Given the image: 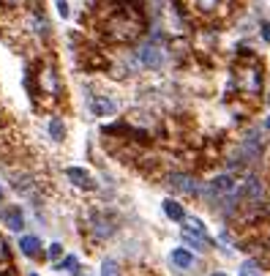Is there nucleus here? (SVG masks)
I'll return each instance as SVG.
<instances>
[{
    "mask_svg": "<svg viewBox=\"0 0 270 276\" xmlns=\"http://www.w3.org/2000/svg\"><path fill=\"white\" fill-rule=\"evenodd\" d=\"M3 219H6V224L11 230H22L25 227V219H22V213H19V208H6V211H3Z\"/></svg>",
    "mask_w": 270,
    "mask_h": 276,
    "instance_id": "9",
    "label": "nucleus"
},
{
    "mask_svg": "<svg viewBox=\"0 0 270 276\" xmlns=\"http://www.w3.org/2000/svg\"><path fill=\"white\" fill-rule=\"evenodd\" d=\"M265 126H268V129H270V118H268V120H265Z\"/></svg>",
    "mask_w": 270,
    "mask_h": 276,
    "instance_id": "23",
    "label": "nucleus"
},
{
    "mask_svg": "<svg viewBox=\"0 0 270 276\" xmlns=\"http://www.w3.org/2000/svg\"><path fill=\"white\" fill-rule=\"evenodd\" d=\"M19 249H22L28 257H35L38 249H41V243H38V238H33V235H25L22 241H19Z\"/></svg>",
    "mask_w": 270,
    "mask_h": 276,
    "instance_id": "11",
    "label": "nucleus"
},
{
    "mask_svg": "<svg viewBox=\"0 0 270 276\" xmlns=\"http://www.w3.org/2000/svg\"><path fill=\"white\" fill-rule=\"evenodd\" d=\"M58 14H60V17H68V6H66V0H58Z\"/></svg>",
    "mask_w": 270,
    "mask_h": 276,
    "instance_id": "19",
    "label": "nucleus"
},
{
    "mask_svg": "<svg viewBox=\"0 0 270 276\" xmlns=\"http://www.w3.org/2000/svg\"><path fill=\"white\" fill-rule=\"evenodd\" d=\"M101 33L106 36V41L112 44H129L134 41L136 36L145 28L142 11L136 8L134 0H109L101 8Z\"/></svg>",
    "mask_w": 270,
    "mask_h": 276,
    "instance_id": "1",
    "label": "nucleus"
},
{
    "mask_svg": "<svg viewBox=\"0 0 270 276\" xmlns=\"http://www.w3.org/2000/svg\"><path fill=\"white\" fill-rule=\"evenodd\" d=\"M49 134H52V140H63L66 129H63V123H60L58 118H52V123H49Z\"/></svg>",
    "mask_w": 270,
    "mask_h": 276,
    "instance_id": "15",
    "label": "nucleus"
},
{
    "mask_svg": "<svg viewBox=\"0 0 270 276\" xmlns=\"http://www.w3.org/2000/svg\"><path fill=\"white\" fill-rule=\"evenodd\" d=\"M38 79H41V85L49 90V93H58V77H55L52 66H44L41 74H38Z\"/></svg>",
    "mask_w": 270,
    "mask_h": 276,
    "instance_id": "7",
    "label": "nucleus"
},
{
    "mask_svg": "<svg viewBox=\"0 0 270 276\" xmlns=\"http://www.w3.org/2000/svg\"><path fill=\"white\" fill-rule=\"evenodd\" d=\"M183 222H186V230H183V233L194 235V238H202V241L207 238V233H205V227H202L200 219H183Z\"/></svg>",
    "mask_w": 270,
    "mask_h": 276,
    "instance_id": "10",
    "label": "nucleus"
},
{
    "mask_svg": "<svg viewBox=\"0 0 270 276\" xmlns=\"http://www.w3.org/2000/svg\"><path fill=\"white\" fill-rule=\"evenodd\" d=\"M172 263H175L177 268H188V265L194 263V257H191L186 249H175V252H172Z\"/></svg>",
    "mask_w": 270,
    "mask_h": 276,
    "instance_id": "13",
    "label": "nucleus"
},
{
    "mask_svg": "<svg viewBox=\"0 0 270 276\" xmlns=\"http://www.w3.org/2000/svg\"><path fill=\"white\" fill-rule=\"evenodd\" d=\"M0 197H3V189H0Z\"/></svg>",
    "mask_w": 270,
    "mask_h": 276,
    "instance_id": "26",
    "label": "nucleus"
},
{
    "mask_svg": "<svg viewBox=\"0 0 270 276\" xmlns=\"http://www.w3.org/2000/svg\"><path fill=\"white\" fill-rule=\"evenodd\" d=\"M101 276H118V265H115V260H106L104 268H101Z\"/></svg>",
    "mask_w": 270,
    "mask_h": 276,
    "instance_id": "17",
    "label": "nucleus"
},
{
    "mask_svg": "<svg viewBox=\"0 0 270 276\" xmlns=\"http://www.w3.org/2000/svg\"><path fill=\"white\" fill-rule=\"evenodd\" d=\"M63 268H76V260L74 257H66L63 263H60V271H63Z\"/></svg>",
    "mask_w": 270,
    "mask_h": 276,
    "instance_id": "20",
    "label": "nucleus"
},
{
    "mask_svg": "<svg viewBox=\"0 0 270 276\" xmlns=\"http://www.w3.org/2000/svg\"><path fill=\"white\" fill-rule=\"evenodd\" d=\"M240 276H262V274H259V265L257 263H246L240 268Z\"/></svg>",
    "mask_w": 270,
    "mask_h": 276,
    "instance_id": "16",
    "label": "nucleus"
},
{
    "mask_svg": "<svg viewBox=\"0 0 270 276\" xmlns=\"http://www.w3.org/2000/svg\"><path fill=\"white\" fill-rule=\"evenodd\" d=\"M164 211H167V216L175 219V222H183V219H186V216H183V208L177 205V202H172V200L164 202Z\"/></svg>",
    "mask_w": 270,
    "mask_h": 276,
    "instance_id": "14",
    "label": "nucleus"
},
{
    "mask_svg": "<svg viewBox=\"0 0 270 276\" xmlns=\"http://www.w3.org/2000/svg\"><path fill=\"white\" fill-rule=\"evenodd\" d=\"M262 39H265V41H270V25H262Z\"/></svg>",
    "mask_w": 270,
    "mask_h": 276,
    "instance_id": "22",
    "label": "nucleus"
},
{
    "mask_svg": "<svg viewBox=\"0 0 270 276\" xmlns=\"http://www.w3.org/2000/svg\"><path fill=\"white\" fill-rule=\"evenodd\" d=\"M232 85L240 88L243 93H248V96L259 93V90H262V74H259L257 60H251V63H246V66H237L235 77H232Z\"/></svg>",
    "mask_w": 270,
    "mask_h": 276,
    "instance_id": "2",
    "label": "nucleus"
},
{
    "mask_svg": "<svg viewBox=\"0 0 270 276\" xmlns=\"http://www.w3.org/2000/svg\"><path fill=\"white\" fill-rule=\"evenodd\" d=\"M60 252H63L60 243H52V246H49V257H60Z\"/></svg>",
    "mask_w": 270,
    "mask_h": 276,
    "instance_id": "18",
    "label": "nucleus"
},
{
    "mask_svg": "<svg viewBox=\"0 0 270 276\" xmlns=\"http://www.w3.org/2000/svg\"><path fill=\"white\" fill-rule=\"evenodd\" d=\"M6 3H17V0H6Z\"/></svg>",
    "mask_w": 270,
    "mask_h": 276,
    "instance_id": "25",
    "label": "nucleus"
},
{
    "mask_svg": "<svg viewBox=\"0 0 270 276\" xmlns=\"http://www.w3.org/2000/svg\"><path fill=\"white\" fill-rule=\"evenodd\" d=\"M210 276H227V274H210Z\"/></svg>",
    "mask_w": 270,
    "mask_h": 276,
    "instance_id": "24",
    "label": "nucleus"
},
{
    "mask_svg": "<svg viewBox=\"0 0 270 276\" xmlns=\"http://www.w3.org/2000/svg\"><path fill=\"white\" fill-rule=\"evenodd\" d=\"M224 0H191V8H194L197 14H205V17H210V14H216L218 8H221Z\"/></svg>",
    "mask_w": 270,
    "mask_h": 276,
    "instance_id": "6",
    "label": "nucleus"
},
{
    "mask_svg": "<svg viewBox=\"0 0 270 276\" xmlns=\"http://www.w3.org/2000/svg\"><path fill=\"white\" fill-rule=\"evenodd\" d=\"M3 260H8V249H6V241L0 238V263H3Z\"/></svg>",
    "mask_w": 270,
    "mask_h": 276,
    "instance_id": "21",
    "label": "nucleus"
},
{
    "mask_svg": "<svg viewBox=\"0 0 270 276\" xmlns=\"http://www.w3.org/2000/svg\"><path fill=\"white\" fill-rule=\"evenodd\" d=\"M90 110H93L96 115L106 118V115H112V112L118 110V104L112 99H106V96H93V99H90Z\"/></svg>",
    "mask_w": 270,
    "mask_h": 276,
    "instance_id": "5",
    "label": "nucleus"
},
{
    "mask_svg": "<svg viewBox=\"0 0 270 276\" xmlns=\"http://www.w3.org/2000/svg\"><path fill=\"white\" fill-rule=\"evenodd\" d=\"M66 175H68L76 186H90V175L85 170H79V167H71V170H66Z\"/></svg>",
    "mask_w": 270,
    "mask_h": 276,
    "instance_id": "12",
    "label": "nucleus"
},
{
    "mask_svg": "<svg viewBox=\"0 0 270 276\" xmlns=\"http://www.w3.org/2000/svg\"><path fill=\"white\" fill-rule=\"evenodd\" d=\"M169 183L177 189V192H186V194H197V186H194V181L188 175H172L169 178Z\"/></svg>",
    "mask_w": 270,
    "mask_h": 276,
    "instance_id": "8",
    "label": "nucleus"
},
{
    "mask_svg": "<svg viewBox=\"0 0 270 276\" xmlns=\"http://www.w3.org/2000/svg\"><path fill=\"white\" fill-rule=\"evenodd\" d=\"M235 186H237V181L232 175H221V178H216V181L207 186L205 197H207V200H213V202H227V197L235 192Z\"/></svg>",
    "mask_w": 270,
    "mask_h": 276,
    "instance_id": "3",
    "label": "nucleus"
},
{
    "mask_svg": "<svg viewBox=\"0 0 270 276\" xmlns=\"http://www.w3.org/2000/svg\"><path fill=\"white\" fill-rule=\"evenodd\" d=\"M136 58H139V63L147 66V69H159V66L164 63V49H161L159 44L147 41V44H142V47H139Z\"/></svg>",
    "mask_w": 270,
    "mask_h": 276,
    "instance_id": "4",
    "label": "nucleus"
}]
</instances>
